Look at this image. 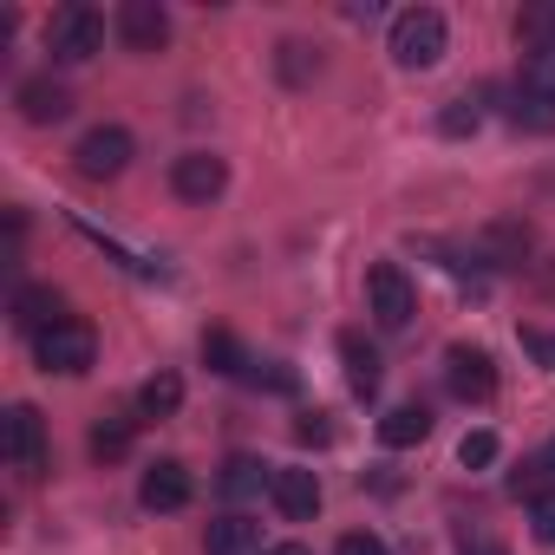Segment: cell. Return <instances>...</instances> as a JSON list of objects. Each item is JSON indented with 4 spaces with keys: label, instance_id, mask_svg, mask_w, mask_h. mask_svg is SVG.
<instances>
[{
    "label": "cell",
    "instance_id": "cell-1",
    "mask_svg": "<svg viewBox=\"0 0 555 555\" xmlns=\"http://www.w3.org/2000/svg\"><path fill=\"white\" fill-rule=\"evenodd\" d=\"M444 47H451V27H444L438 8H405V14L392 21V60H399L405 73H431V66L444 60Z\"/></svg>",
    "mask_w": 555,
    "mask_h": 555
},
{
    "label": "cell",
    "instance_id": "cell-2",
    "mask_svg": "<svg viewBox=\"0 0 555 555\" xmlns=\"http://www.w3.org/2000/svg\"><path fill=\"white\" fill-rule=\"evenodd\" d=\"M366 314H373L386 334L412 327V314H418V288H412V274H405L399 261H373V268H366Z\"/></svg>",
    "mask_w": 555,
    "mask_h": 555
},
{
    "label": "cell",
    "instance_id": "cell-3",
    "mask_svg": "<svg viewBox=\"0 0 555 555\" xmlns=\"http://www.w3.org/2000/svg\"><path fill=\"white\" fill-rule=\"evenodd\" d=\"M34 360H40L47 373H66V379L92 373V360H99V334H92V321L66 314L60 327H47V334L34 340Z\"/></svg>",
    "mask_w": 555,
    "mask_h": 555
},
{
    "label": "cell",
    "instance_id": "cell-4",
    "mask_svg": "<svg viewBox=\"0 0 555 555\" xmlns=\"http://www.w3.org/2000/svg\"><path fill=\"white\" fill-rule=\"evenodd\" d=\"M47 53H53V66H86V60H99V53H105V21H99L92 8H60V14L47 21Z\"/></svg>",
    "mask_w": 555,
    "mask_h": 555
},
{
    "label": "cell",
    "instance_id": "cell-5",
    "mask_svg": "<svg viewBox=\"0 0 555 555\" xmlns=\"http://www.w3.org/2000/svg\"><path fill=\"white\" fill-rule=\"evenodd\" d=\"M131 157H138V144H131V131H125V125H92V131L79 138V151H73L79 177H92V183L125 177V170H131Z\"/></svg>",
    "mask_w": 555,
    "mask_h": 555
},
{
    "label": "cell",
    "instance_id": "cell-6",
    "mask_svg": "<svg viewBox=\"0 0 555 555\" xmlns=\"http://www.w3.org/2000/svg\"><path fill=\"white\" fill-rule=\"evenodd\" d=\"M444 386H451V399H464V405H490L496 399V360L483 353V347H451L444 353Z\"/></svg>",
    "mask_w": 555,
    "mask_h": 555
},
{
    "label": "cell",
    "instance_id": "cell-7",
    "mask_svg": "<svg viewBox=\"0 0 555 555\" xmlns=\"http://www.w3.org/2000/svg\"><path fill=\"white\" fill-rule=\"evenodd\" d=\"M0 457H8L14 470H40L47 464V425L34 405H8V418H0Z\"/></svg>",
    "mask_w": 555,
    "mask_h": 555
},
{
    "label": "cell",
    "instance_id": "cell-8",
    "mask_svg": "<svg viewBox=\"0 0 555 555\" xmlns=\"http://www.w3.org/2000/svg\"><path fill=\"white\" fill-rule=\"evenodd\" d=\"M529 255H535V229L522 216H496V222L477 229V261L483 268H522Z\"/></svg>",
    "mask_w": 555,
    "mask_h": 555
},
{
    "label": "cell",
    "instance_id": "cell-9",
    "mask_svg": "<svg viewBox=\"0 0 555 555\" xmlns=\"http://www.w3.org/2000/svg\"><path fill=\"white\" fill-rule=\"evenodd\" d=\"M170 190H177L183 203H216V196L229 190V164H222L216 151H183V157L170 164Z\"/></svg>",
    "mask_w": 555,
    "mask_h": 555
},
{
    "label": "cell",
    "instance_id": "cell-10",
    "mask_svg": "<svg viewBox=\"0 0 555 555\" xmlns=\"http://www.w3.org/2000/svg\"><path fill=\"white\" fill-rule=\"evenodd\" d=\"M196 496V477H190V464H177V457H157V464H144V477H138V503L144 509H183Z\"/></svg>",
    "mask_w": 555,
    "mask_h": 555
},
{
    "label": "cell",
    "instance_id": "cell-11",
    "mask_svg": "<svg viewBox=\"0 0 555 555\" xmlns=\"http://www.w3.org/2000/svg\"><path fill=\"white\" fill-rule=\"evenodd\" d=\"M268 496H274V509H282L288 522H314V516H321V477L301 470V464H282V470H274Z\"/></svg>",
    "mask_w": 555,
    "mask_h": 555
},
{
    "label": "cell",
    "instance_id": "cell-12",
    "mask_svg": "<svg viewBox=\"0 0 555 555\" xmlns=\"http://www.w3.org/2000/svg\"><path fill=\"white\" fill-rule=\"evenodd\" d=\"M112 27H118V40H125L131 53H157V47L170 40V14L157 8V0H125V8L112 14Z\"/></svg>",
    "mask_w": 555,
    "mask_h": 555
},
{
    "label": "cell",
    "instance_id": "cell-13",
    "mask_svg": "<svg viewBox=\"0 0 555 555\" xmlns=\"http://www.w3.org/2000/svg\"><path fill=\"white\" fill-rule=\"evenodd\" d=\"M14 105H21V118H27V125H60V118L73 112V92H66L53 73H34V79H21Z\"/></svg>",
    "mask_w": 555,
    "mask_h": 555
},
{
    "label": "cell",
    "instance_id": "cell-14",
    "mask_svg": "<svg viewBox=\"0 0 555 555\" xmlns=\"http://www.w3.org/2000/svg\"><path fill=\"white\" fill-rule=\"evenodd\" d=\"M60 321H66V301H60L53 288H27V282L14 288V327H21V334H34V340H40V334H47V327H60Z\"/></svg>",
    "mask_w": 555,
    "mask_h": 555
},
{
    "label": "cell",
    "instance_id": "cell-15",
    "mask_svg": "<svg viewBox=\"0 0 555 555\" xmlns=\"http://www.w3.org/2000/svg\"><path fill=\"white\" fill-rule=\"evenodd\" d=\"M340 360H347V386H353L360 399H373V392H379V379H386L379 347H373L366 334H340Z\"/></svg>",
    "mask_w": 555,
    "mask_h": 555
},
{
    "label": "cell",
    "instance_id": "cell-16",
    "mask_svg": "<svg viewBox=\"0 0 555 555\" xmlns=\"http://www.w3.org/2000/svg\"><path fill=\"white\" fill-rule=\"evenodd\" d=\"M203 548H209V555H261V522H248L242 509H229V516L209 522Z\"/></svg>",
    "mask_w": 555,
    "mask_h": 555
},
{
    "label": "cell",
    "instance_id": "cell-17",
    "mask_svg": "<svg viewBox=\"0 0 555 555\" xmlns=\"http://www.w3.org/2000/svg\"><path fill=\"white\" fill-rule=\"evenodd\" d=\"M86 444H92L99 464H118V457H131V444H138V418H131V412H105Z\"/></svg>",
    "mask_w": 555,
    "mask_h": 555
},
{
    "label": "cell",
    "instance_id": "cell-18",
    "mask_svg": "<svg viewBox=\"0 0 555 555\" xmlns=\"http://www.w3.org/2000/svg\"><path fill=\"white\" fill-rule=\"evenodd\" d=\"M425 438H431V412L425 405H392L379 418V444L386 451H405V444H425Z\"/></svg>",
    "mask_w": 555,
    "mask_h": 555
},
{
    "label": "cell",
    "instance_id": "cell-19",
    "mask_svg": "<svg viewBox=\"0 0 555 555\" xmlns=\"http://www.w3.org/2000/svg\"><path fill=\"white\" fill-rule=\"evenodd\" d=\"M516 47H522V60L529 53H555V0H535V8L516 14Z\"/></svg>",
    "mask_w": 555,
    "mask_h": 555
},
{
    "label": "cell",
    "instance_id": "cell-20",
    "mask_svg": "<svg viewBox=\"0 0 555 555\" xmlns=\"http://www.w3.org/2000/svg\"><path fill=\"white\" fill-rule=\"evenodd\" d=\"M203 366H209V373H222V379H242L255 360L242 353V340H235L229 327H209V334H203Z\"/></svg>",
    "mask_w": 555,
    "mask_h": 555
},
{
    "label": "cell",
    "instance_id": "cell-21",
    "mask_svg": "<svg viewBox=\"0 0 555 555\" xmlns=\"http://www.w3.org/2000/svg\"><path fill=\"white\" fill-rule=\"evenodd\" d=\"M216 483H222V496H255V490H268V483H274V470H268L261 457L235 451V457L222 464V477H216Z\"/></svg>",
    "mask_w": 555,
    "mask_h": 555
},
{
    "label": "cell",
    "instance_id": "cell-22",
    "mask_svg": "<svg viewBox=\"0 0 555 555\" xmlns=\"http://www.w3.org/2000/svg\"><path fill=\"white\" fill-rule=\"evenodd\" d=\"M177 405H183V379H177V373H151V379L138 386V412H144V418H170Z\"/></svg>",
    "mask_w": 555,
    "mask_h": 555
},
{
    "label": "cell",
    "instance_id": "cell-23",
    "mask_svg": "<svg viewBox=\"0 0 555 555\" xmlns=\"http://www.w3.org/2000/svg\"><path fill=\"white\" fill-rule=\"evenodd\" d=\"M274 73H282L288 86H308V79L321 73V53H314L308 40H282V47H274Z\"/></svg>",
    "mask_w": 555,
    "mask_h": 555
},
{
    "label": "cell",
    "instance_id": "cell-24",
    "mask_svg": "<svg viewBox=\"0 0 555 555\" xmlns=\"http://www.w3.org/2000/svg\"><path fill=\"white\" fill-rule=\"evenodd\" d=\"M509 125L529 131V138H548V131H555V105L535 99V92H516V99H509Z\"/></svg>",
    "mask_w": 555,
    "mask_h": 555
},
{
    "label": "cell",
    "instance_id": "cell-25",
    "mask_svg": "<svg viewBox=\"0 0 555 555\" xmlns=\"http://www.w3.org/2000/svg\"><path fill=\"white\" fill-rule=\"evenodd\" d=\"M477 125H483V99H470V92L451 99V105L438 112V131H444V138H470Z\"/></svg>",
    "mask_w": 555,
    "mask_h": 555
},
{
    "label": "cell",
    "instance_id": "cell-26",
    "mask_svg": "<svg viewBox=\"0 0 555 555\" xmlns=\"http://www.w3.org/2000/svg\"><path fill=\"white\" fill-rule=\"evenodd\" d=\"M516 92H535V99H548V105H555V53H529V60H522Z\"/></svg>",
    "mask_w": 555,
    "mask_h": 555
},
{
    "label": "cell",
    "instance_id": "cell-27",
    "mask_svg": "<svg viewBox=\"0 0 555 555\" xmlns=\"http://www.w3.org/2000/svg\"><path fill=\"white\" fill-rule=\"evenodd\" d=\"M457 464H464V470H490V464H496V431H464Z\"/></svg>",
    "mask_w": 555,
    "mask_h": 555
},
{
    "label": "cell",
    "instance_id": "cell-28",
    "mask_svg": "<svg viewBox=\"0 0 555 555\" xmlns=\"http://www.w3.org/2000/svg\"><path fill=\"white\" fill-rule=\"evenodd\" d=\"M529 535H535L542 548H555V490H542V496L529 503Z\"/></svg>",
    "mask_w": 555,
    "mask_h": 555
},
{
    "label": "cell",
    "instance_id": "cell-29",
    "mask_svg": "<svg viewBox=\"0 0 555 555\" xmlns=\"http://www.w3.org/2000/svg\"><path fill=\"white\" fill-rule=\"evenodd\" d=\"M242 379H248V386H268V392H295V386H301V379H295V366H282V360H268V366H248Z\"/></svg>",
    "mask_w": 555,
    "mask_h": 555
},
{
    "label": "cell",
    "instance_id": "cell-30",
    "mask_svg": "<svg viewBox=\"0 0 555 555\" xmlns=\"http://www.w3.org/2000/svg\"><path fill=\"white\" fill-rule=\"evenodd\" d=\"M295 438H301V444H334V418H327V412H301V418H295Z\"/></svg>",
    "mask_w": 555,
    "mask_h": 555
},
{
    "label": "cell",
    "instance_id": "cell-31",
    "mask_svg": "<svg viewBox=\"0 0 555 555\" xmlns=\"http://www.w3.org/2000/svg\"><path fill=\"white\" fill-rule=\"evenodd\" d=\"M522 353H529L535 366H548V373H555V334H542V327H522Z\"/></svg>",
    "mask_w": 555,
    "mask_h": 555
},
{
    "label": "cell",
    "instance_id": "cell-32",
    "mask_svg": "<svg viewBox=\"0 0 555 555\" xmlns=\"http://www.w3.org/2000/svg\"><path fill=\"white\" fill-rule=\"evenodd\" d=\"M334 555H386V542H379L373 529H347V535L334 542Z\"/></svg>",
    "mask_w": 555,
    "mask_h": 555
},
{
    "label": "cell",
    "instance_id": "cell-33",
    "mask_svg": "<svg viewBox=\"0 0 555 555\" xmlns=\"http://www.w3.org/2000/svg\"><path fill=\"white\" fill-rule=\"evenodd\" d=\"M542 470H548V464H522V470H516V477H509V490H516V496H529V503H535V496H542Z\"/></svg>",
    "mask_w": 555,
    "mask_h": 555
},
{
    "label": "cell",
    "instance_id": "cell-34",
    "mask_svg": "<svg viewBox=\"0 0 555 555\" xmlns=\"http://www.w3.org/2000/svg\"><path fill=\"white\" fill-rule=\"evenodd\" d=\"M261 555H314L308 542H274V548H261Z\"/></svg>",
    "mask_w": 555,
    "mask_h": 555
},
{
    "label": "cell",
    "instance_id": "cell-35",
    "mask_svg": "<svg viewBox=\"0 0 555 555\" xmlns=\"http://www.w3.org/2000/svg\"><path fill=\"white\" fill-rule=\"evenodd\" d=\"M470 555H503V548H490V542H477V548H470Z\"/></svg>",
    "mask_w": 555,
    "mask_h": 555
},
{
    "label": "cell",
    "instance_id": "cell-36",
    "mask_svg": "<svg viewBox=\"0 0 555 555\" xmlns=\"http://www.w3.org/2000/svg\"><path fill=\"white\" fill-rule=\"evenodd\" d=\"M542 464H548V470H555V438H548V457H542Z\"/></svg>",
    "mask_w": 555,
    "mask_h": 555
}]
</instances>
